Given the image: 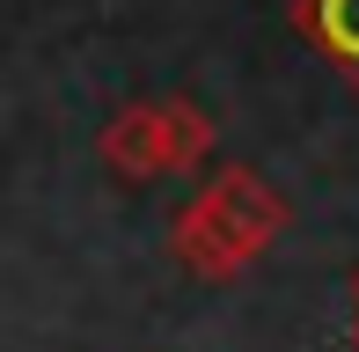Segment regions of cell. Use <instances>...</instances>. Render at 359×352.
<instances>
[{
  "label": "cell",
  "mask_w": 359,
  "mask_h": 352,
  "mask_svg": "<svg viewBox=\"0 0 359 352\" xmlns=\"http://www.w3.org/2000/svg\"><path fill=\"white\" fill-rule=\"evenodd\" d=\"M279 228H286V205L250 169H227L176 213V257L191 271H205V279H227V271H242L250 257H264Z\"/></svg>",
  "instance_id": "obj_1"
},
{
  "label": "cell",
  "mask_w": 359,
  "mask_h": 352,
  "mask_svg": "<svg viewBox=\"0 0 359 352\" xmlns=\"http://www.w3.org/2000/svg\"><path fill=\"white\" fill-rule=\"evenodd\" d=\"M205 154V125L198 110H125L103 133V162L133 184H154V176H176Z\"/></svg>",
  "instance_id": "obj_2"
},
{
  "label": "cell",
  "mask_w": 359,
  "mask_h": 352,
  "mask_svg": "<svg viewBox=\"0 0 359 352\" xmlns=\"http://www.w3.org/2000/svg\"><path fill=\"white\" fill-rule=\"evenodd\" d=\"M308 29L337 67H359V0H308Z\"/></svg>",
  "instance_id": "obj_3"
},
{
  "label": "cell",
  "mask_w": 359,
  "mask_h": 352,
  "mask_svg": "<svg viewBox=\"0 0 359 352\" xmlns=\"http://www.w3.org/2000/svg\"><path fill=\"white\" fill-rule=\"evenodd\" d=\"M352 345H359V294H352Z\"/></svg>",
  "instance_id": "obj_4"
}]
</instances>
